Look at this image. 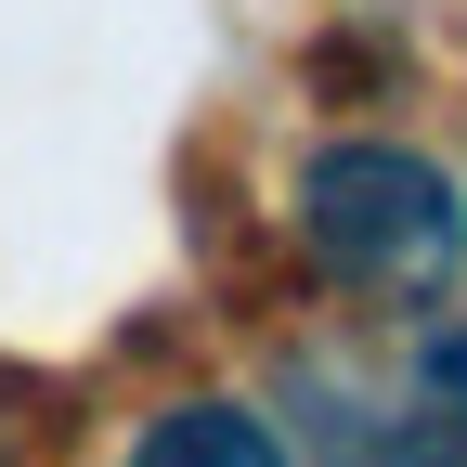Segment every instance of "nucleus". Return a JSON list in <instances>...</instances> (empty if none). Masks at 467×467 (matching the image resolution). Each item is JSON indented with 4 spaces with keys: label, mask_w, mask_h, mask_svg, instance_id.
Wrapping results in <instances>:
<instances>
[{
    "label": "nucleus",
    "mask_w": 467,
    "mask_h": 467,
    "mask_svg": "<svg viewBox=\"0 0 467 467\" xmlns=\"http://www.w3.org/2000/svg\"><path fill=\"white\" fill-rule=\"evenodd\" d=\"M285 234H299L312 285H337L350 312L441 325L454 285H467V182L429 143H389V130L312 143L299 182H285Z\"/></svg>",
    "instance_id": "obj_1"
},
{
    "label": "nucleus",
    "mask_w": 467,
    "mask_h": 467,
    "mask_svg": "<svg viewBox=\"0 0 467 467\" xmlns=\"http://www.w3.org/2000/svg\"><path fill=\"white\" fill-rule=\"evenodd\" d=\"M273 416L312 467H467V402L429 364H350V350H299L273 377Z\"/></svg>",
    "instance_id": "obj_2"
},
{
    "label": "nucleus",
    "mask_w": 467,
    "mask_h": 467,
    "mask_svg": "<svg viewBox=\"0 0 467 467\" xmlns=\"http://www.w3.org/2000/svg\"><path fill=\"white\" fill-rule=\"evenodd\" d=\"M130 467H312L299 441H285L273 402H234V389H182V402H156Z\"/></svg>",
    "instance_id": "obj_3"
},
{
    "label": "nucleus",
    "mask_w": 467,
    "mask_h": 467,
    "mask_svg": "<svg viewBox=\"0 0 467 467\" xmlns=\"http://www.w3.org/2000/svg\"><path fill=\"white\" fill-rule=\"evenodd\" d=\"M416 364H429V377L467 402V325H429V337H416Z\"/></svg>",
    "instance_id": "obj_4"
}]
</instances>
